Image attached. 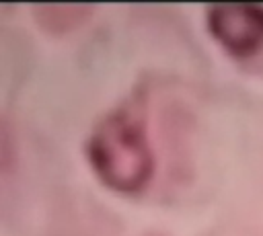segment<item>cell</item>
<instances>
[{"label": "cell", "mask_w": 263, "mask_h": 236, "mask_svg": "<svg viewBox=\"0 0 263 236\" xmlns=\"http://www.w3.org/2000/svg\"><path fill=\"white\" fill-rule=\"evenodd\" d=\"M95 176L111 191L136 195L154 176L156 160L142 109L119 105L99 119L84 146Z\"/></svg>", "instance_id": "6da1fadb"}, {"label": "cell", "mask_w": 263, "mask_h": 236, "mask_svg": "<svg viewBox=\"0 0 263 236\" xmlns=\"http://www.w3.org/2000/svg\"><path fill=\"white\" fill-rule=\"evenodd\" d=\"M212 39L232 57L249 60L263 53V4L216 2L205 8Z\"/></svg>", "instance_id": "7a4b0ae2"}, {"label": "cell", "mask_w": 263, "mask_h": 236, "mask_svg": "<svg viewBox=\"0 0 263 236\" xmlns=\"http://www.w3.org/2000/svg\"><path fill=\"white\" fill-rule=\"evenodd\" d=\"M35 21L39 27L51 35H64L88 21L92 6L90 4H37Z\"/></svg>", "instance_id": "3957f363"}]
</instances>
